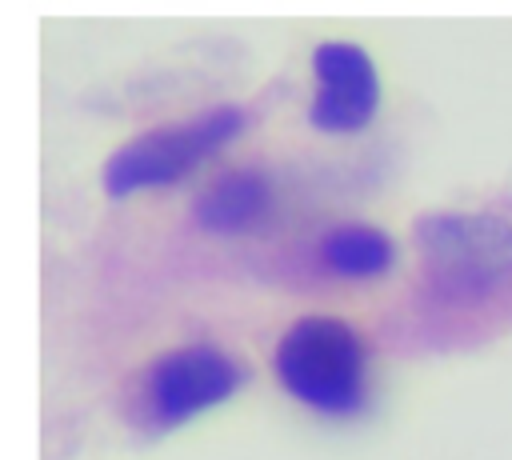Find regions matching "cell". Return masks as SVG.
<instances>
[{"mask_svg": "<svg viewBox=\"0 0 512 460\" xmlns=\"http://www.w3.org/2000/svg\"><path fill=\"white\" fill-rule=\"evenodd\" d=\"M428 276L444 292H488L512 276V224L488 212H428L412 228Z\"/></svg>", "mask_w": 512, "mask_h": 460, "instance_id": "obj_3", "label": "cell"}, {"mask_svg": "<svg viewBox=\"0 0 512 460\" xmlns=\"http://www.w3.org/2000/svg\"><path fill=\"white\" fill-rule=\"evenodd\" d=\"M320 256L336 276H376L392 264L396 248L372 224H340L324 236Z\"/></svg>", "mask_w": 512, "mask_h": 460, "instance_id": "obj_7", "label": "cell"}, {"mask_svg": "<svg viewBox=\"0 0 512 460\" xmlns=\"http://www.w3.org/2000/svg\"><path fill=\"white\" fill-rule=\"evenodd\" d=\"M240 388V368L228 352L212 344H188L164 352L148 368V412L160 428H176L216 404H224Z\"/></svg>", "mask_w": 512, "mask_h": 460, "instance_id": "obj_4", "label": "cell"}, {"mask_svg": "<svg viewBox=\"0 0 512 460\" xmlns=\"http://www.w3.org/2000/svg\"><path fill=\"white\" fill-rule=\"evenodd\" d=\"M312 72H316V96L308 108L312 128L344 136V132H360L376 116L380 76L360 44L324 40L312 52Z\"/></svg>", "mask_w": 512, "mask_h": 460, "instance_id": "obj_5", "label": "cell"}, {"mask_svg": "<svg viewBox=\"0 0 512 460\" xmlns=\"http://www.w3.org/2000/svg\"><path fill=\"white\" fill-rule=\"evenodd\" d=\"M276 376L308 408L348 416L364 404V344L336 316H300L276 340Z\"/></svg>", "mask_w": 512, "mask_h": 460, "instance_id": "obj_1", "label": "cell"}, {"mask_svg": "<svg viewBox=\"0 0 512 460\" xmlns=\"http://www.w3.org/2000/svg\"><path fill=\"white\" fill-rule=\"evenodd\" d=\"M272 208V188L260 172H248V168H236V172H224L220 180H212L192 216L204 232H216V236H240V232H252Z\"/></svg>", "mask_w": 512, "mask_h": 460, "instance_id": "obj_6", "label": "cell"}, {"mask_svg": "<svg viewBox=\"0 0 512 460\" xmlns=\"http://www.w3.org/2000/svg\"><path fill=\"white\" fill-rule=\"evenodd\" d=\"M240 128H244V112L236 104H220V108H208L192 120L140 132L108 156L104 188H108V196H128V192H140V188L176 184L200 160H208L228 140H236Z\"/></svg>", "mask_w": 512, "mask_h": 460, "instance_id": "obj_2", "label": "cell"}]
</instances>
